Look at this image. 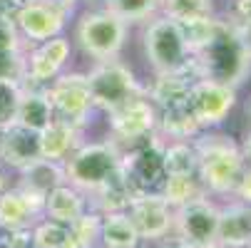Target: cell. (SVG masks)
Returning <instances> with one entry per match:
<instances>
[{
    "instance_id": "obj_1",
    "label": "cell",
    "mask_w": 251,
    "mask_h": 248,
    "mask_svg": "<svg viewBox=\"0 0 251 248\" xmlns=\"http://www.w3.org/2000/svg\"><path fill=\"white\" fill-rule=\"evenodd\" d=\"M192 57L199 77L229 85L234 90L251 72V45L229 20H217L211 38Z\"/></svg>"
},
{
    "instance_id": "obj_2",
    "label": "cell",
    "mask_w": 251,
    "mask_h": 248,
    "mask_svg": "<svg viewBox=\"0 0 251 248\" xmlns=\"http://www.w3.org/2000/svg\"><path fill=\"white\" fill-rule=\"evenodd\" d=\"M192 144L197 149V176L204 184L206 194L214 196H234L239 179L246 169L244 157H241V147L229 136V134H219L204 129L199 132Z\"/></svg>"
},
{
    "instance_id": "obj_3",
    "label": "cell",
    "mask_w": 251,
    "mask_h": 248,
    "mask_svg": "<svg viewBox=\"0 0 251 248\" xmlns=\"http://www.w3.org/2000/svg\"><path fill=\"white\" fill-rule=\"evenodd\" d=\"M120 161L122 154L110 139L80 141V147L62 161L65 179L67 184L80 189L85 196H90L120 171Z\"/></svg>"
},
{
    "instance_id": "obj_4",
    "label": "cell",
    "mask_w": 251,
    "mask_h": 248,
    "mask_svg": "<svg viewBox=\"0 0 251 248\" xmlns=\"http://www.w3.org/2000/svg\"><path fill=\"white\" fill-rule=\"evenodd\" d=\"M142 47L150 67L157 72H182V69H197L192 50L184 40L176 20L159 15L152 18L142 32Z\"/></svg>"
},
{
    "instance_id": "obj_5",
    "label": "cell",
    "mask_w": 251,
    "mask_h": 248,
    "mask_svg": "<svg viewBox=\"0 0 251 248\" xmlns=\"http://www.w3.org/2000/svg\"><path fill=\"white\" fill-rule=\"evenodd\" d=\"M90 94L95 102V110H102L104 114L117 110L120 104L145 94V85H142L134 75V69L117 57L112 60H100L90 72H85Z\"/></svg>"
},
{
    "instance_id": "obj_6",
    "label": "cell",
    "mask_w": 251,
    "mask_h": 248,
    "mask_svg": "<svg viewBox=\"0 0 251 248\" xmlns=\"http://www.w3.org/2000/svg\"><path fill=\"white\" fill-rule=\"evenodd\" d=\"M127 23L104 8L85 10L75 25V40L87 57L95 62L120 57L127 40Z\"/></svg>"
},
{
    "instance_id": "obj_7",
    "label": "cell",
    "mask_w": 251,
    "mask_h": 248,
    "mask_svg": "<svg viewBox=\"0 0 251 248\" xmlns=\"http://www.w3.org/2000/svg\"><path fill=\"white\" fill-rule=\"evenodd\" d=\"M120 169L132 189V194H159L167 181L164 169V139L159 134L139 141V144L120 152Z\"/></svg>"
},
{
    "instance_id": "obj_8",
    "label": "cell",
    "mask_w": 251,
    "mask_h": 248,
    "mask_svg": "<svg viewBox=\"0 0 251 248\" xmlns=\"http://www.w3.org/2000/svg\"><path fill=\"white\" fill-rule=\"evenodd\" d=\"M157 107L152 99L145 94H139L125 104H120L117 110L107 112V124H110V141L120 149H129L139 141H145L157 134Z\"/></svg>"
},
{
    "instance_id": "obj_9",
    "label": "cell",
    "mask_w": 251,
    "mask_h": 248,
    "mask_svg": "<svg viewBox=\"0 0 251 248\" xmlns=\"http://www.w3.org/2000/svg\"><path fill=\"white\" fill-rule=\"evenodd\" d=\"M45 94L52 104L55 119L70 122L80 129L90 122V114L95 112V102H92L85 72L57 75L50 85H45Z\"/></svg>"
},
{
    "instance_id": "obj_10",
    "label": "cell",
    "mask_w": 251,
    "mask_h": 248,
    "mask_svg": "<svg viewBox=\"0 0 251 248\" xmlns=\"http://www.w3.org/2000/svg\"><path fill=\"white\" fill-rule=\"evenodd\" d=\"M219 203L209 196L194 199L184 206L174 208L172 236L184 241L189 248H209L217 243L219 233Z\"/></svg>"
},
{
    "instance_id": "obj_11",
    "label": "cell",
    "mask_w": 251,
    "mask_h": 248,
    "mask_svg": "<svg viewBox=\"0 0 251 248\" xmlns=\"http://www.w3.org/2000/svg\"><path fill=\"white\" fill-rule=\"evenodd\" d=\"M187 107L194 117V122L199 124V129H214L224 124V119L229 117V112L236 104V90L214 80H204L197 77L189 85V92L184 97Z\"/></svg>"
},
{
    "instance_id": "obj_12",
    "label": "cell",
    "mask_w": 251,
    "mask_h": 248,
    "mask_svg": "<svg viewBox=\"0 0 251 248\" xmlns=\"http://www.w3.org/2000/svg\"><path fill=\"white\" fill-rule=\"evenodd\" d=\"M67 18H70V10L57 5L55 0H32V3L15 10V25H18L20 38L35 45L62 35Z\"/></svg>"
},
{
    "instance_id": "obj_13",
    "label": "cell",
    "mask_w": 251,
    "mask_h": 248,
    "mask_svg": "<svg viewBox=\"0 0 251 248\" xmlns=\"http://www.w3.org/2000/svg\"><path fill=\"white\" fill-rule=\"evenodd\" d=\"M127 216L132 219L139 238L145 243H157L172 236L174 208L164 201L162 194H134L127 206Z\"/></svg>"
},
{
    "instance_id": "obj_14",
    "label": "cell",
    "mask_w": 251,
    "mask_h": 248,
    "mask_svg": "<svg viewBox=\"0 0 251 248\" xmlns=\"http://www.w3.org/2000/svg\"><path fill=\"white\" fill-rule=\"evenodd\" d=\"M70 52H73V45H70L65 35L38 43V47L27 55V72H25L23 85H35V87L50 85L57 75H62V69L70 60Z\"/></svg>"
},
{
    "instance_id": "obj_15",
    "label": "cell",
    "mask_w": 251,
    "mask_h": 248,
    "mask_svg": "<svg viewBox=\"0 0 251 248\" xmlns=\"http://www.w3.org/2000/svg\"><path fill=\"white\" fill-rule=\"evenodd\" d=\"M35 159H40L38 132H30L20 124H10L5 129H0V164L20 171Z\"/></svg>"
},
{
    "instance_id": "obj_16",
    "label": "cell",
    "mask_w": 251,
    "mask_h": 248,
    "mask_svg": "<svg viewBox=\"0 0 251 248\" xmlns=\"http://www.w3.org/2000/svg\"><path fill=\"white\" fill-rule=\"evenodd\" d=\"M217 243L224 248H246L251 243V203L234 199L219 208Z\"/></svg>"
},
{
    "instance_id": "obj_17",
    "label": "cell",
    "mask_w": 251,
    "mask_h": 248,
    "mask_svg": "<svg viewBox=\"0 0 251 248\" xmlns=\"http://www.w3.org/2000/svg\"><path fill=\"white\" fill-rule=\"evenodd\" d=\"M43 219V206L30 201L18 186L0 194V231H23Z\"/></svg>"
},
{
    "instance_id": "obj_18",
    "label": "cell",
    "mask_w": 251,
    "mask_h": 248,
    "mask_svg": "<svg viewBox=\"0 0 251 248\" xmlns=\"http://www.w3.org/2000/svg\"><path fill=\"white\" fill-rule=\"evenodd\" d=\"M67 179H65V166H62V161H50V159H35L32 164H27L25 169H20L18 171V189L20 191H25V194H30V196H38V199H43L45 201V196L55 189V186H60V184H65Z\"/></svg>"
},
{
    "instance_id": "obj_19",
    "label": "cell",
    "mask_w": 251,
    "mask_h": 248,
    "mask_svg": "<svg viewBox=\"0 0 251 248\" xmlns=\"http://www.w3.org/2000/svg\"><path fill=\"white\" fill-rule=\"evenodd\" d=\"M90 208L87 203V196L75 189L73 184H60L55 186L48 196H45V208H43V216L52 219V221H60L65 226H73L85 211Z\"/></svg>"
},
{
    "instance_id": "obj_20",
    "label": "cell",
    "mask_w": 251,
    "mask_h": 248,
    "mask_svg": "<svg viewBox=\"0 0 251 248\" xmlns=\"http://www.w3.org/2000/svg\"><path fill=\"white\" fill-rule=\"evenodd\" d=\"M80 127L62 122V119H52L40 134V159H50V161H65L80 147Z\"/></svg>"
},
{
    "instance_id": "obj_21",
    "label": "cell",
    "mask_w": 251,
    "mask_h": 248,
    "mask_svg": "<svg viewBox=\"0 0 251 248\" xmlns=\"http://www.w3.org/2000/svg\"><path fill=\"white\" fill-rule=\"evenodd\" d=\"M197 69H182V72H157L150 85H145L147 97L157 110L167 107V104L182 102L189 92V85L197 80Z\"/></svg>"
},
{
    "instance_id": "obj_22",
    "label": "cell",
    "mask_w": 251,
    "mask_h": 248,
    "mask_svg": "<svg viewBox=\"0 0 251 248\" xmlns=\"http://www.w3.org/2000/svg\"><path fill=\"white\" fill-rule=\"evenodd\" d=\"M159 119H157V134L164 139V141H192L201 129L199 124L194 122L187 102H174V104H167V107L157 110Z\"/></svg>"
},
{
    "instance_id": "obj_23",
    "label": "cell",
    "mask_w": 251,
    "mask_h": 248,
    "mask_svg": "<svg viewBox=\"0 0 251 248\" xmlns=\"http://www.w3.org/2000/svg\"><path fill=\"white\" fill-rule=\"evenodd\" d=\"M52 119H55V112H52V104L45 94V87L23 85V99H20V107H18L15 124L40 134Z\"/></svg>"
},
{
    "instance_id": "obj_24",
    "label": "cell",
    "mask_w": 251,
    "mask_h": 248,
    "mask_svg": "<svg viewBox=\"0 0 251 248\" xmlns=\"http://www.w3.org/2000/svg\"><path fill=\"white\" fill-rule=\"evenodd\" d=\"M145 241L139 238L127 211H110L102 214L100 226V248H139Z\"/></svg>"
},
{
    "instance_id": "obj_25",
    "label": "cell",
    "mask_w": 251,
    "mask_h": 248,
    "mask_svg": "<svg viewBox=\"0 0 251 248\" xmlns=\"http://www.w3.org/2000/svg\"><path fill=\"white\" fill-rule=\"evenodd\" d=\"M159 194L164 196V201L172 208H179V206H184V203H189L194 199L209 196L197 174H189V176H167V181H164Z\"/></svg>"
},
{
    "instance_id": "obj_26",
    "label": "cell",
    "mask_w": 251,
    "mask_h": 248,
    "mask_svg": "<svg viewBox=\"0 0 251 248\" xmlns=\"http://www.w3.org/2000/svg\"><path fill=\"white\" fill-rule=\"evenodd\" d=\"M102 8L125 20L127 25H132V23H150L159 13L162 0H102Z\"/></svg>"
},
{
    "instance_id": "obj_27",
    "label": "cell",
    "mask_w": 251,
    "mask_h": 248,
    "mask_svg": "<svg viewBox=\"0 0 251 248\" xmlns=\"http://www.w3.org/2000/svg\"><path fill=\"white\" fill-rule=\"evenodd\" d=\"M197 149L192 141H164V169L167 176L197 174Z\"/></svg>"
},
{
    "instance_id": "obj_28",
    "label": "cell",
    "mask_w": 251,
    "mask_h": 248,
    "mask_svg": "<svg viewBox=\"0 0 251 248\" xmlns=\"http://www.w3.org/2000/svg\"><path fill=\"white\" fill-rule=\"evenodd\" d=\"M30 241L32 248H70V226L43 216L30 226Z\"/></svg>"
},
{
    "instance_id": "obj_29",
    "label": "cell",
    "mask_w": 251,
    "mask_h": 248,
    "mask_svg": "<svg viewBox=\"0 0 251 248\" xmlns=\"http://www.w3.org/2000/svg\"><path fill=\"white\" fill-rule=\"evenodd\" d=\"M100 226H102V214L95 208H87L70 226V248H100Z\"/></svg>"
},
{
    "instance_id": "obj_30",
    "label": "cell",
    "mask_w": 251,
    "mask_h": 248,
    "mask_svg": "<svg viewBox=\"0 0 251 248\" xmlns=\"http://www.w3.org/2000/svg\"><path fill=\"white\" fill-rule=\"evenodd\" d=\"M162 15L172 20H194V18H211L214 0H162Z\"/></svg>"
},
{
    "instance_id": "obj_31",
    "label": "cell",
    "mask_w": 251,
    "mask_h": 248,
    "mask_svg": "<svg viewBox=\"0 0 251 248\" xmlns=\"http://www.w3.org/2000/svg\"><path fill=\"white\" fill-rule=\"evenodd\" d=\"M20 99H23V82L0 80V129L15 124Z\"/></svg>"
},
{
    "instance_id": "obj_32",
    "label": "cell",
    "mask_w": 251,
    "mask_h": 248,
    "mask_svg": "<svg viewBox=\"0 0 251 248\" xmlns=\"http://www.w3.org/2000/svg\"><path fill=\"white\" fill-rule=\"evenodd\" d=\"M23 50V38L15 25V8L0 0V52Z\"/></svg>"
},
{
    "instance_id": "obj_33",
    "label": "cell",
    "mask_w": 251,
    "mask_h": 248,
    "mask_svg": "<svg viewBox=\"0 0 251 248\" xmlns=\"http://www.w3.org/2000/svg\"><path fill=\"white\" fill-rule=\"evenodd\" d=\"M25 72H27V55L23 50L0 52V80L25 82Z\"/></svg>"
},
{
    "instance_id": "obj_34",
    "label": "cell",
    "mask_w": 251,
    "mask_h": 248,
    "mask_svg": "<svg viewBox=\"0 0 251 248\" xmlns=\"http://www.w3.org/2000/svg\"><path fill=\"white\" fill-rule=\"evenodd\" d=\"M234 196L244 203H251V169H244L241 179H239V186L234 191Z\"/></svg>"
},
{
    "instance_id": "obj_35",
    "label": "cell",
    "mask_w": 251,
    "mask_h": 248,
    "mask_svg": "<svg viewBox=\"0 0 251 248\" xmlns=\"http://www.w3.org/2000/svg\"><path fill=\"white\" fill-rule=\"evenodd\" d=\"M154 248H189L184 241H179L176 236H167V238H162V241H157V243H152Z\"/></svg>"
},
{
    "instance_id": "obj_36",
    "label": "cell",
    "mask_w": 251,
    "mask_h": 248,
    "mask_svg": "<svg viewBox=\"0 0 251 248\" xmlns=\"http://www.w3.org/2000/svg\"><path fill=\"white\" fill-rule=\"evenodd\" d=\"M241 157H244V164H246V169H251V132L246 134L244 144H241Z\"/></svg>"
},
{
    "instance_id": "obj_37",
    "label": "cell",
    "mask_w": 251,
    "mask_h": 248,
    "mask_svg": "<svg viewBox=\"0 0 251 248\" xmlns=\"http://www.w3.org/2000/svg\"><path fill=\"white\" fill-rule=\"evenodd\" d=\"M8 186H10V181H8V174H5L3 169H0V194H3Z\"/></svg>"
},
{
    "instance_id": "obj_38",
    "label": "cell",
    "mask_w": 251,
    "mask_h": 248,
    "mask_svg": "<svg viewBox=\"0 0 251 248\" xmlns=\"http://www.w3.org/2000/svg\"><path fill=\"white\" fill-rule=\"evenodd\" d=\"M5 3H8L10 8H15V10H18V8H23V5H27V3H32V0H5Z\"/></svg>"
},
{
    "instance_id": "obj_39",
    "label": "cell",
    "mask_w": 251,
    "mask_h": 248,
    "mask_svg": "<svg viewBox=\"0 0 251 248\" xmlns=\"http://www.w3.org/2000/svg\"><path fill=\"white\" fill-rule=\"evenodd\" d=\"M209 248H224V246H219V243H214V246H209Z\"/></svg>"
},
{
    "instance_id": "obj_40",
    "label": "cell",
    "mask_w": 251,
    "mask_h": 248,
    "mask_svg": "<svg viewBox=\"0 0 251 248\" xmlns=\"http://www.w3.org/2000/svg\"><path fill=\"white\" fill-rule=\"evenodd\" d=\"M139 248H150V243H145V246H139Z\"/></svg>"
},
{
    "instance_id": "obj_41",
    "label": "cell",
    "mask_w": 251,
    "mask_h": 248,
    "mask_svg": "<svg viewBox=\"0 0 251 248\" xmlns=\"http://www.w3.org/2000/svg\"><path fill=\"white\" fill-rule=\"evenodd\" d=\"M85 3H95V0H85Z\"/></svg>"
},
{
    "instance_id": "obj_42",
    "label": "cell",
    "mask_w": 251,
    "mask_h": 248,
    "mask_svg": "<svg viewBox=\"0 0 251 248\" xmlns=\"http://www.w3.org/2000/svg\"><path fill=\"white\" fill-rule=\"evenodd\" d=\"M246 248H251V243H249V246H246Z\"/></svg>"
},
{
    "instance_id": "obj_43",
    "label": "cell",
    "mask_w": 251,
    "mask_h": 248,
    "mask_svg": "<svg viewBox=\"0 0 251 248\" xmlns=\"http://www.w3.org/2000/svg\"><path fill=\"white\" fill-rule=\"evenodd\" d=\"M249 114H251V110H249Z\"/></svg>"
}]
</instances>
